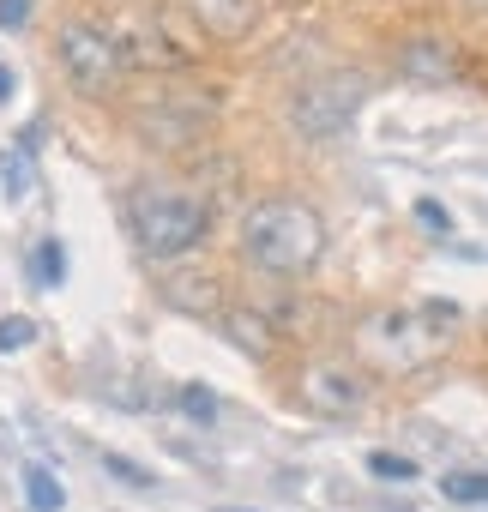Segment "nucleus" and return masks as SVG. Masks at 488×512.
<instances>
[{
	"label": "nucleus",
	"instance_id": "f257e3e1",
	"mask_svg": "<svg viewBox=\"0 0 488 512\" xmlns=\"http://www.w3.org/2000/svg\"><path fill=\"white\" fill-rule=\"evenodd\" d=\"M464 314L452 302H398V308H374L356 326V344L374 368L386 374H410L434 356H446V344L458 338Z\"/></svg>",
	"mask_w": 488,
	"mask_h": 512
},
{
	"label": "nucleus",
	"instance_id": "f03ea898",
	"mask_svg": "<svg viewBox=\"0 0 488 512\" xmlns=\"http://www.w3.org/2000/svg\"><path fill=\"white\" fill-rule=\"evenodd\" d=\"M241 253H248V266L272 278H302L326 253V223L302 199H260L241 223Z\"/></svg>",
	"mask_w": 488,
	"mask_h": 512
},
{
	"label": "nucleus",
	"instance_id": "7ed1b4c3",
	"mask_svg": "<svg viewBox=\"0 0 488 512\" xmlns=\"http://www.w3.org/2000/svg\"><path fill=\"white\" fill-rule=\"evenodd\" d=\"M127 217H133V235L145 241V253H157V260H181L211 229L205 199L187 187H169V181H139L127 199Z\"/></svg>",
	"mask_w": 488,
	"mask_h": 512
},
{
	"label": "nucleus",
	"instance_id": "20e7f679",
	"mask_svg": "<svg viewBox=\"0 0 488 512\" xmlns=\"http://www.w3.org/2000/svg\"><path fill=\"white\" fill-rule=\"evenodd\" d=\"M362 97H368V79H362V73H326V79H314V85L296 91L290 121H296L302 139H338V133L356 121Z\"/></svg>",
	"mask_w": 488,
	"mask_h": 512
},
{
	"label": "nucleus",
	"instance_id": "39448f33",
	"mask_svg": "<svg viewBox=\"0 0 488 512\" xmlns=\"http://www.w3.org/2000/svg\"><path fill=\"white\" fill-rule=\"evenodd\" d=\"M55 55H61L67 79H73L85 97H109V91L121 85V73H127V49H121L109 31H97V25H67L61 43H55Z\"/></svg>",
	"mask_w": 488,
	"mask_h": 512
},
{
	"label": "nucleus",
	"instance_id": "423d86ee",
	"mask_svg": "<svg viewBox=\"0 0 488 512\" xmlns=\"http://www.w3.org/2000/svg\"><path fill=\"white\" fill-rule=\"evenodd\" d=\"M302 398H308V410H320V416H356V410L368 404V386H362V374H350V368H338V362H314V368L302 374Z\"/></svg>",
	"mask_w": 488,
	"mask_h": 512
},
{
	"label": "nucleus",
	"instance_id": "0eeeda50",
	"mask_svg": "<svg viewBox=\"0 0 488 512\" xmlns=\"http://www.w3.org/2000/svg\"><path fill=\"white\" fill-rule=\"evenodd\" d=\"M193 19L217 37V43H241L260 19V0H193Z\"/></svg>",
	"mask_w": 488,
	"mask_h": 512
},
{
	"label": "nucleus",
	"instance_id": "6e6552de",
	"mask_svg": "<svg viewBox=\"0 0 488 512\" xmlns=\"http://www.w3.org/2000/svg\"><path fill=\"white\" fill-rule=\"evenodd\" d=\"M404 73H410V79H422V85H446V79L458 73V61H452V49H446V43L416 37V43H404Z\"/></svg>",
	"mask_w": 488,
	"mask_h": 512
},
{
	"label": "nucleus",
	"instance_id": "1a4fd4ad",
	"mask_svg": "<svg viewBox=\"0 0 488 512\" xmlns=\"http://www.w3.org/2000/svg\"><path fill=\"white\" fill-rule=\"evenodd\" d=\"M440 494L452 506H488V470H446L440 476Z\"/></svg>",
	"mask_w": 488,
	"mask_h": 512
},
{
	"label": "nucleus",
	"instance_id": "9d476101",
	"mask_svg": "<svg viewBox=\"0 0 488 512\" xmlns=\"http://www.w3.org/2000/svg\"><path fill=\"white\" fill-rule=\"evenodd\" d=\"M25 500H31L37 512H61V500H67V488L55 482V470H43V464H31V470H25Z\"/></svg>",
	"mask_w": 488,
	"mask_h": 512
},
{
	"label": "nucleus",
	"instance_id": "9b49d317",
	"mask_svg": "<svg viewBox=\"0 0 488 512\" xmlns=\"http://www.w3.org/2000/svg\"><path fill=\"white\" fill-rule=\"evenodd\" d=\"M0 181H7L13 199L31 193V151H25V145H7V151H0Z\"/></svg>",
	"mask_w": 488,
	"mask_h": 512
},
{
	"label": "nucleus",
	"instance_id": "f8f14e48",
	"mask_svg": "<svg viewBox=\"0 0 488 512\" xmlns=\"http://www.w3.org/2000/svg\"><path fill=\"white\" fill-rule=\"evenodd\" d=\"M229 332H235V344H241V350H248V356H260V350H272V326H266V320H254V314H241V308L229 314Z\"/></svg>",
	"mask_w": 488,
	"mask_h": 512
},
{
	"label": "nucleus",
	"instance_id": "ddd939ff",
	"mask_svg": "<svg viewBox=\"0 0 488 512\" xmlns=\"http://www.w3.org/2000/svg\"><path fill=\"white\" fill-rule=\"evenodd\" d=\"M175 404H181L193 422H217V398H211V386H181Z\"/></svg>",
	"mask_w": 488,
	"mask_h": 512
},
{
	"label": "nucleus",
	"instance_id": "4468645a",
	"mask_svg": "<svg viewBox=\"0 0 488 512\" xmlns=\"http://www.w3.org/2000/svg\"><path fill=\"white\" fill-rule=\"evenodd\" d=\"M37 278L43 284H61L67 278V247L61 241H37Z\"/></svg>",
	"mask_w": 488,
	"mask_h": 512
},
{
	"label": "nucleus",
	"instance_id": "2eb2a0df",
	"mask_svg": "<svg viewBox=\"0 0 488 512\" xmlns=\"http://www.w3.org/2000/svg\"><path fill=\"white\" fill-rule=\"evenodd\" d=\"M368 470H374V476H386V482H410V476H416V464H410V458H398V452H374V458H368Z\"/></svg>",
	"mask_w": 488,
	"mask_h": 512
},
{
	"label": "nucleus",
	"instance_id": "dca6fc26",
	"mask_svg": "<svg viewBox=\"0 0 488 512\" xmlns=\"http://www.w3.org/2000/svg\"><path fill=\"white\" fill-rule=\"evenodd\" d=\"M31 338H37V326H31V320H19V314L0 320V350H25Z\"/></svg>",
	"mask_w": 488,
	"mask_h": 512
},
{
	"label": "nucleus",
	"instance_id": "f3484780",
	"mask_svg": "<svg viewBox=\"0 0 488 512\" xmlns=\"http://www.w3.org/2000/svg\"><path fill=\"white\" fill-rule=\"evenodd\" d=\"M103 470H109V476H121V482H133V488H151V470H139L133 458H115V452H103Z\"/></svg>",
	"mask_w": 488,
	"mask_h": 512
},
{
	"label": "nucleus",
	"instance_id": "a211bd4d",
	"mask_svg": "<svg viewBox=\"0 0 488 512\" xmlns=\"http://www.w3.org/2000/svg\"><path fill=\"white\" fill-rule=\"evenodd\" d=\"M31 25V0H0V31H25Z\"/></svg>",
	"mask_w": 488,
	"mask_h": 512
},
{
	"label": "nucleus",
	"instance_id": "6ab92c4d",
	"mask_svg": "<svg viewBox=\"0 0 488 512\" xmlns=\"http://www.w3.org/2000/svg\"><path fill=\"white\" fill-rule=\"evenodd\" d=\"M416 217H422V223H428V229H446V211H440V205H434V199H422V205H416Z\"/></svg>",
	"mask_w": 488,
	"mask_h": 512
},
{
	"label": "nucleus",
	"instance_id": "aec40b11",
	"mask_svg": "<svg viewBox=\"0 0 488 512\" xmlns=\"http://www.w3.org/2000/svg\"><path fill=\"white\" fill-rule=\"evenodd\" d=\"M7 97H13V73H7V67H0V103H7Z\"/></svg>",
	"mask_w": 488,
	"mask_h": 512
},
{
	"label": "nucleus",
	"instance_id": "412c9836",
	"mask_svg": "<svg viewBox=\"0 0 488 512\" xmlns=\"http://www.w3.org/2000/svg\"><path fill=\"white\" fill-rule=\"evenodd\" d=\"M464 7H470V13H488V0H464Z\"/></svg>",
	"mask_w": 488,
	"mask_h": 512
}]
</instances>
